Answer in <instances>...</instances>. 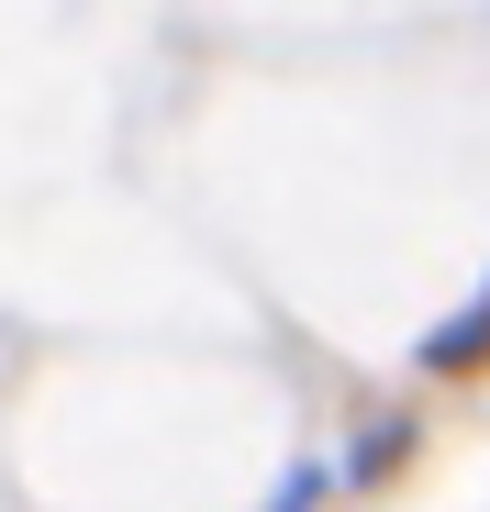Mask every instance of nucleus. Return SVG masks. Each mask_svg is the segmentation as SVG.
<instances>
[{"instance_id": "f257e3e1", "label": "nucleus", "mask_w": 490, "mask_h": 512, "mask_svg": "<svg viewBox=\"0 0 490 512\" xmlns=\"http://www.w3.org/2000/svg\"><path fill=\"white\" fill-rule=\"evenodd\" d=\"M479 346H490V301H479L468 323H446V334H435V368H457V357H479Z\"/></svg>"}]
</instances>
